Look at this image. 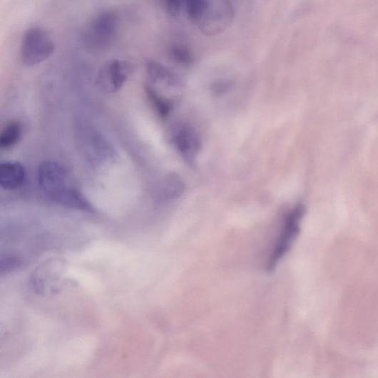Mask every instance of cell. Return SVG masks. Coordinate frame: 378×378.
<instances>
[{
	"mask_svg": "<svg viewBox=\"0 0 378 378\" xmlns=\"http://www.w3.org/2000/svg\"><path fill=\"white\" fill-rule=\"evenodd\" d=\"M39 186L55 202L88 211L91 203L71 182L66 168L55 161H46L39 168Z\"/></svg>",
	"mask_w": 378,
	"mask_h": 378,
	"instance_id": "6da1fadb",
	"label": "cell"
},
{
	"mask_svg": "<svg viewBox=\"0 0 378 378\" xmlns=\"http://www.w3.org/2000/svg\"><path fill=\"white\" fill-rule=\"evenodd\" d=\"M120 26L117 11L105 10L96 15L83 31V45L98 52L111 47L116 41Z\"/></svg>",
	"mask_w": 378,
	"mask_h": 378,
	"instance_id": "7a4b0ae2",
	"label": "cell"
},
{
	"mask_svg": "<svg viewBox=\"0 0 378 378\" xmlns=\"http://www.w3.org/2000/svg\"><path fill=\"white\" fill-rule=\"evenodd\" d=\"M305 213V207L298 204L292 208L285 215L280 233L267 258V270H274L286 255L300 230L301 223Z\"/></svg>",
	"mask_w": 378,
	"mask_h": 378,
	"instance_id": "3957f363",
	"label": "cell"
},
{
	"mask_svg": "<svg viewBox=\"0 0 378 378\" xmlns=\"http://www.w3.org/2000/svg\"><path fill=\"white\" fill-rule=\"evenodd\" d=\"M55 50V43L48 31L33 27L25 32L21 41L20 60L25 66L32 67L49 58Z\"/></svg>",
	"mask_w": 378,
	"mask_h": 378,
	"instance_id": "277c9868",
	"label": "cell"
},
{
	"mask_svg": "<svg viewBox=\"0 0 378 378\" xmlns=\"http://www.w3.org/2000/svg\"><path fill=\"white\" fill-rule=\"evenodd\" d=\"M170 138L185 163L195 166L202 149V142L195 129L185 122H176L171 127Z\"/></svg>",
	"mask_w": 378,
	"mask_h": 378,
	"instance_id": "5b68a950",
	"label": "cell"
},
{
	"mask_svg": "<svg viewBox=\"0 0 378 378\" xmlns=\"http://www.w3.org/2000/svg\"><path fill=\"white\" fill-rule=\"evenodd\" d=\"M131 62L114 59L106 63L97 76V86L101 91L113 93L119 91L133 72Z\"/></svg>",
	"mask_w": 378,
	"mask_h": 378,
	"instance_id": "8992f818",
	"label": "cell"
},
{
	"mask_svg": "<svg viewBox=\"0 0 378 378\" xmlns=\"http://www.w3.org/2000/svg\"><path fill=\"white\" fill-rule=\"evenodd\" d=\"M145 68L155 83H161L173 89H180L184 87V81L180 76L158 61L147 59L145 62Z\"/></svg>",
	"mask_w": 378,
	"mask_h": 378,
	"instance_id": "52a82bcc",
	"label": "cell"
},
{
	"mask_svg": "<svg viewBox=\"0 0 378 378\" xmlns=\"http://www.w3.org/2000/svg\"><path fill=\"white\" fill-rule=\"evenodd\" d=\"M26 178L24 166L17 162L8 161L0 165V185L5 190H14L22 186Z\"/></svg>",
	"mask_w": 378,
	"mask_h": 378,
	"instance_id": "ba28073f",
	"label": "cell"
},
{
	"mask_svg": "<svg viewBox=\"0 0 378 378\" xmlns=\"http://www.w3.org/2000/svg\"><path fill=\"white\" fill-rule=\"evenodd\" d=\"M185 183L178 174L172 173L164 176L156 188V196L163 202H170L178 199L185 191Z\"/></svg>",
	"mask_w": 378,
	"mask_h": 378,
	"instance_id": "9c48e42d",
	"label": "cell"
},
{
	"mask_svg": "<svg viewBox=\"0 0 378 378\" xmlns=\"http://www.w3.org/2000/svg\"><path fill=\"white\" fill-rule=\"evenodd\" d=\"M60 264L58 261H49L44 265H41L32 277L34 289L40 293L44 292L47 289L48 282L52 283L59 272Z\"/></svg>",
	"mask_w": 378,
	"mask_h": 378,
	"instance_id": "30bf717a",
	"label": "cell"
},
{
	"mask_svg": "<svg viewBox=\"0 0 378 378\" xmlns=\"http://www.w3.org/2000/svg\"><path fill=\"white\" fill-rule=\"evenodd\" d=\"M147 98L158 116L163 118L169 116L173 110V102L171 99L162 95L151 83L144 86Z\"/></svg>",
	"mask_w": 378,
	"mask_h": 378,
	"instance_id": "8fae6325",
	"label": "cell"
},
{
	"mask_svg": "<svg viewBox=\"0 0 378 378\" xmlns=\"http://www.w3.org/2000/svg\"><path fill=\"white\" fill-rule=\"evenodd\" d=\"M213 0H184V9L192 23L199 26L211 10Z\"/></svg>",
	"mask_w": 378,
	"mask_h": 378,
	"instance_id": "7c38bea8",
	"label": "cell"
},
{
	"mask_svg": "<svg viewBox=\"0 0 378 378\" xmlns=\"http://www.w3.org/2000/svg\"><path fill=\"white\" fill-rule=\"evenodd\" d=\"M22 124L17 120L8 121L0 133V147L2 150H10L17 144L22 136Z\"/></svg>",
	"mask_w": 378,
	"mask_h": 378,
	"instance_id": "4fadbf2b",
	"label": "cell"
},
{
	"mask_svg": "<svg viewBox=\"0 0 378 378\" xmlns=\"http://www.w3.org/2000/svg\"><path fill=\"white\" fill-rule=\"evenodd\" d=\"M169 55L178 64L188 67L191 66L195 61L194 55L187 47L181 45H175L169 49Z\"/></svg>",
	"mask_w": 378,
	"mask_h": 378,
	"instance_id": "5bb4252c",
	"label": "cell"
},
{
	"mask_svg": "<svg viewBox=\"0 0 378 378\" xmlns=\"http://www.w3.org/2000/svg\"><path fill=\"white\" fill-rule=\"evenodd\" d=\"M165 8L173 17H178L184 9V0H165Z\"/></svg>",
	"mask_w": 378,
	"mask_h": 378,
	"instance_id": "9a60e30c",
	"label": "cell"
},
{
	"mask_svg": "<svg viewBox=\"0 0 378 378\" xmlns=\"http://www.w3.org/2000/svg\"><path fill=\"white\" fill-rule=\"evenodd\" d=\"M20 265V261L14 257H6L5 259L2 258L1 271H9L13 270Z\"/></svg>",
	"mask_w": 378,
	"mask_h": 378,
	"instance_id": "2e32d148",
	"label": "cell"
},
{
	"mask_svg": "<svg viewBox=\"0 0 378 378\" xmlns=\"http://www.w3.org/2000/svg\"><path fill=\"white\" fill-rule=\"evenodd\" d=\"M233 82L227 80H221L217 81L215 85L213 86L214 91L216 93L223 94L227 93L232 88Z\"/></svg>",
	"mask_w": 378,
	"mask_h": 378,
	"instance_id": "e0dca14e",
	"label": "cell"
}]
</instances>
